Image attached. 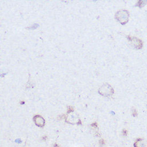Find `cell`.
Returning a JSON list of instances; mask_svg holds the SVG:
<instances>
[{
	"label": "cell",
	"mask_w": 147,
	"mask_h": 147,
	"mask_svg": "<svg viewBox=\"0 0 147 147\" xmlns=\"http://www.w3.org/2000/svg\"><path fill=\"white\" fill-rule=\"evenodd\" d=\"M115 17L121 25H125L129 20V14L127 10H121L117 12Z\"/></svg>",
	"instance_id": "1"
},
{
	"label": "cell",
	"mask_w": 147,
	"mask_h": 147,
	"mask_svg": "<svg viewBox=\"0 0 147 147\" xmlns=\"http://www.w3.org/2000/svg\"><path fill=\"white\" fill-rule=\"evenodd\" d=\"M98 93L103 96H111L114 94V90L111 86L106 83L99 88Z\"/></svg>",
	"instance_id": "2"
},
{
	"label": "cell",
	"mask_w": 147,
	"mask_h": 147,
	"mask_svg": "<svg viewBox=\"0 0 147 147\" xmlns=\"http://www.w3.org/2000/svg\"><path fill=\"white\" fill-rule=\"evenodd\" d=\"M127 38L132 46L136 49H141L142 48L143 42L141 40L136 37H132L131 36H128Z\"/></svg>",
	"instance_id": "3"
},
{
	"label": "cell",
	"mask_w": 147,
	"mask_h": 147,
	"mask_svg": "<svg viewBox=\"0 0 147 147\" xmlns=\"http://www.w3.org/2000/svg\"><path fill=\"white\" fill-rule=\"evenodd\" d=\"M33 121L35 125L40 127H43L45 125V120L40 115H36L34 117Z\"/></svg>",
	"instance_id": "4"
},
{
	"label": "cell",
	"mask_w": 147,
	"mask_h": 147,
	"mask_svg": "<svg viewBox=\"0 0 147 147\" xmlns=\"http://www.w3.org/2000/svg\"><path fill=\"white\" fill-rule=\"evenodd\" d=\"M66 122L70 124H80L81 125V121L79 119L78 117L74 115H70L66 117Z\"/></svg>",
	"instance_id": "5"
},
{
	"label": "cell",
	"mask_w": 147,
	"mask_h": 147,
	"mask_svg": "<svg viewBox=\"0 0 147 147\" xmlns=\"http://www.w3.org/2000/svg\"><path fill=\"white\" fill-rule=\"evenodd\" d=\"M134 147H147V140L139 138L136 140L134 144Z\"/></svg>",
	"instance_id": "6"
},
{
	"label": "cell",
	"mask_w": 147,
	"mask_h": 147,
	"mask_svg": "<svg viewBox=\"0 0 147 147\" xmlns=\"http://www.w3.org/2000/svg\"><path fill=\"white\" fill-rule=\"evenodd\" d=\"M147 3V1L146 0H140L136 4V6L139 7L140 8H142L144 7Z\"/></svg>",
	"instance_id": "7"
},
{
	"label": "cell",
	"mask_w": 147,
	"mask_h": 147,
	"mask_svg": "<svg viewBox=\"0 0 147 147\" xmlns=\"http://www.w3.org/2000/svg\"><path fill=\"white\" fill-rule=\"evenodd\" d=\"M132 116L134 117H136L138 116V111L135 108H133L132 109Z\"/></svg>",
	"instance_id": "8"
},
{
	"label": "cell",
	"mask_w": 147,
	"mask_h": 147,
	"mask_svg": "<svg viewBox=\"0 0 147 147\" xmlns=\"http://www.w3.org/2000/svg\"><path fill=\"white\" fill-rule=\"evenodd\" d=\"M122 133H123V136H127L128 134L127 131L126 129H124L123 130V131H122Z\"/></svg>",
	"instance_id": "9"
},
{
	"label": "cell",
	"mask_w": 147,
	"mask_h": 147,
	"mask_svg": "<svg viewBox=\"0 0 147 147\" xmlns=\"http://www.w3.org/2000/svg\"><path fill=\"white\" fill-rule=\"evenodd\" d=\"M100 146H103V145H105V140L103 139H101V140L100 141Z\"/></svg>",
	"instance_id": "10"
},
{
	"label": "cell",
	"mask_w": 147,
	"mask_h": 147,
	"mask_svg": "<svg viewBox=\"0 0 147 147\" xmlns=\"http://www.w3.org/2000/svg\"><path fill=\"white\" fill-rule=\"evenodd\" d=\"M52 147H59V146H58L57 144H56V143H55L54 145Z\"/></svg>",
	"instance_id": "11"
}]
</instances>
